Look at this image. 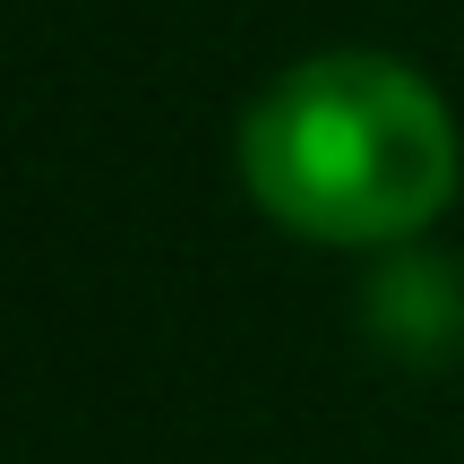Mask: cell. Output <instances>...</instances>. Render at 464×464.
Instances as JSON below:
<instances>
[{"label":"cell","mask_w":464,"mask_h":464,"mask_svg":"<svg viewBox=\"0 0 464 464\" xmlns=\"http://www.w3.org/2000/svg\"><path fill=\"white\" fill-rule=\"evenodd\" d=\"M370 335L396 344L404 362H448L464 344V266L421 258V249L387 258L379 284H370Z\"/></svg>","instance_id":"obj_2"},{"label":"cell","mask_w":464,"mask_h":464,"mask_svg":"<svg viewBox=\"0 0 464 464\" xmlns=\"http://www.w3.org/2000/svg\"><path fill=\"white\" fill-rule=\"evenodd\" d=\"M456 121L396 52L293 61L241 121V181L284 232L335 249L413 241L456 198Z\"/></svg>","instance_id":"obj_1"}]
</instances>
